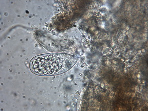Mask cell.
<instances>
[{
  "mask_svg": "<svg viewBox=\"0 0 148 111\" xmlns=\"http://www.w3.org/2000/svg\"><path fill=\"white\" fill-rule=\"evenodd\" d=\"M77 62L73 56L64 53H51L38 56L30 62L31 70L43 76L54 75L65 72Z\"/></svg>",
  "mask_w": 148,
  "mask_h": 111,
  "instance_id": "6da1fadb",
  "label": "cell"
}]
</instances>
